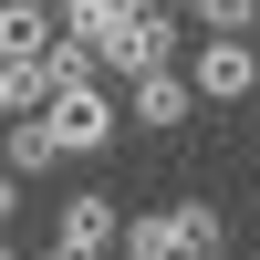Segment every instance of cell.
Instances as JSON below:
<instances>
[{
    "label": "cell",
    "instance_id": "1",
    "mask_svg": "<svg viewBox=\"0 0 260 260\" xmlns=\"http://www.w3.org/2000/svg\"><path fill=\"white\" fill-rule=\"evenodd\" d=\"M42 115H52V136H62V156H104V146H115V94H104L94 73H73V83H52V94H42Z\"/></svg>",
    "mask_w": 260,
    "mask_h": 260
},
{
    "label": "cell",
    "instance_id": "2",
    "mask_svg": "<svg viewBox=\"0 0 260 260\" xmlns=\"http://www.w3.org/2000/svg\"><path fill=\"white\" fill-rule=\"evenodd\" d=\"M260 83V52H250V31H208L198 52H187V94L198 104H240Z\"/></svg>",
    "mask_w": 260,
    "mask_h": 260
},
{
    "label": "cell",
    "instance_id": "3",
    "mask_svg": "<svg viewBox=\"0 0 260 260\" xmlns=\"http://www.w3.org/2000/svg\"><path fill=\"white\" fill-rule=\"evenodd\" d=\"M146 62H177V21L156 11V0H136V11L104 31V52H94V73H146Z\"/></svg>",
    "mask_w": 260,
    "mask_h": 260
},
{
    "label": "cell",
    "instance_id": "4",
    "mask_svg": "<svg viewBox=\"0 0 260 260\" xmlns=\"http://www.w3.org/2000/svg\"><path fill=\"white\" fill-rule=\"evenodd\" d=\"M125 115H136L146 136H177V125L198 115V94H187L177 62H146V73H125Z\"/></svg>",
    "mask_w": 260,
    "mask_h": 260
},
{
    "label": "cell",
    "instance_id": "5",
    "mask_svg": "<svg viewBox=\"0 0 260 260\" xmlns=\"http://www.w3.org/2000/svg\"><path fill=\"white\" fill-rule=\"evenodd\" d=\"M115 229H125V208L83 187V198H62V229H52V250H62V260H115Z\"/></svg>",
    "mask_w": 260,
    "mask_h": 260
},
{
    "label": "cell",
    "instance_id": "6",
    "mask_svg": "<svg viewBox=\"0 0 260 260\" xmlns=\"http://www.w3.org/2000/svg\"><path fill=\"white\" fill-rule=\"evenodd\" d=\"M0 167H11V177H52V167H62V136H52V115H42V104L0 125Z\"/></svg>",
    "mask_w": 260,
    "mask_h": 260
},
{
    "label": "cell",
    "instance_id": "7",
    "mask_svg": "<svg viewBox=\"0 0 260 260\" xmlns=\"http://www.w3.org/2000/svg\"><path fill=\"white\" fill-rule=\"evenodd\" d=\"M42 42H52V0H0V52L42 62Z\"/></svg>",
    "mask_w": 260,
    "mask_h": 260
},
{
    "label": "cell",
    "instance_id": "8",
    "mask_svg": "<svg viewBox=\"0 0 260 260\" xmlns=\"http://www.w3.org/2000/svg\"><path fill=\"white\" fill-rule=\"evenodd\" d=\"M115 260H187V250H177V208H156V219H125V229H115Z\"/></svg>",
    "mask_w": 260,
    "mask_h": 260
},
{
    "label": "cell",
    "instance_id": "9",
    "mask_svg": "<svg viewBox=\"0 0 260 260\" xmlns=\"http://www.w3.org/2000/svg\"><path fill=\"white\" fill-rule=\"evenodd\" d=\"M177 250H187V260H219V250H229V219H219L208 198H177Z\"/></svg>",
    "mask_w": 260,
    "mask_h": 260
},
{
    "label": "cell",
    "instance_id": "10",
    "mask_svg": "<svg viewBox=\"0 0 260 260\" xmlns=\"http://www.w3.org/2000/svg\"><path fill=\"white\" fill-rule=\"evenodd\" d=\"M31 104H42V62L0 52V125H11V115H31Z\"/></svg>",
    "mask_w": 260,
    "mask_h": 260
},
{
    "label": "cell",
    "instance_id": "11",
    "mask_svg": "<svg viewBox=\"0 0 260 260\" xmlns=\"http://www.w3.org/2000/svg\"><path fill=\"white\" fill-rule=\"evenodd\" d=\"M187 11H198L208 31H250V21H260V0H187Z\"/></svg>",
    "mask_w": 260,
    "mask_h": 260
},
{
    "label": "cell",
    "instance_id": "12",
    "mask_svg": "<svg viewBox=\"0 0 260 260\" xmlns=\"http://www.w3.org/2000/svg\"><path fill=\"white\" fill-rule=\"evenodd\" d=\"M11 208H21V177H11V167H0V219H11Z\"/></svg>",
    "mask_w": 260,
    "mask_h": 260
},
{
    "label": "cell",
    "instance_id": "13",
    "mask_svg": "<svg viewBox=\"0 0 260 260\" xmlns=\"http://www.w3.org/2000/svg\"><path fill=\"white\" fill-rule=\"evenodd\" d=\"M156 11H187V0H156Z\"/></svg>",
    "mask_w": 260,
    "mask_h": 260
},
{
    "label": "cell",
    "instance_id": "14",
    "mask_svg": "<svg viewBox=\"0 0 260 260\" xmlns=\"http://www.w3.org/2000/svg\"><path fill=\"white\" fill-rule=\"evenodd\" d=\"M0 260H11V240H0Z\"/></svg>",
    "mask_w": 260,
    "mask_h": 260
}]
</instances>
